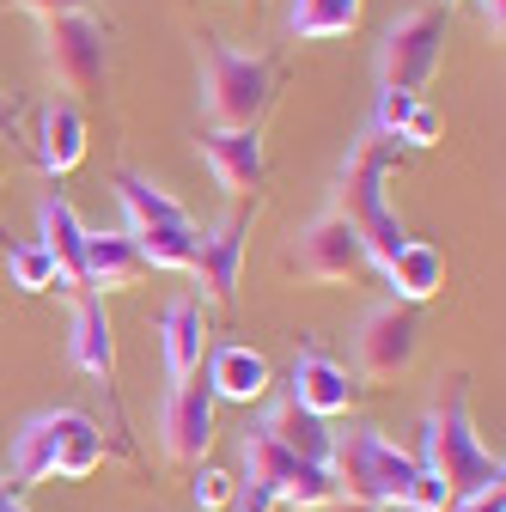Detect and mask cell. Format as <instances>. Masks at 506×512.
I'll use <instances>...</instances> for the list:
<instances>
[{"label":"cell","instance_id":"1","mask_svg":"<svg viewBox=\"0 0 506 512\" xmlns=\"http://www.w3.org/2000/svg\"><path fill=\"white\" fill-rule=\"evenodd\" d=\"M415 464H421L439 488H446L452 500H464V494H476V488H488V482H506V464L476 439V421H470L464 391H452L446 403H433Z\"/></svg>","mask_w":506,"mask_h":512},{"label":"cell","instance_id":"2","mask_svg":"<svg viewBox=\"0 0 506 512\" xmlns=\"http://www.w3.org/2000/svg\"><path fill=\"white\" fill-rule=\"evenodd\" d=\"M421 464L403 452V445H391L378 427H348L336 433V452H330V482L348 506H397L409 500Z\"/></svg>","mask_w":506,"mask_h":512},{"label":"cell","instance_id":"3","mask_svg":"<svg viewBox=\"0 0 506 512\" xmlns=\"http://www.w3.org/2000/svg\"><path fill=\"white\" fill-rule=\"evenodd\" d=\"M196 86H202V128H257V116L275 98L269 61L244 55V49H226V43H202Z\"/></svg>","mask_w":506,"mask_h":512},{"label":"cell","instance_id":"4","mask_svg":"<svg viewBox=\"0 0 506 512\" xmlns=\"http://www.w3.org/2000/svg\"><path fill=\"white\" fill-rule=\"evenodd\" d=\"M43 68L55 80L61 98H74L104 86V68H110V31L104 19L92 13H68V19H43Z\"/></svg>","mask_w":506,"mask_h":512},{"label":"cell","instance_id":"5","mask_svg":"<svg viewBox=\"0 0 506 512\" xmlns=\"http://www.w3.org/2000/svg\"><path fill=\"white\" fill-rule=\"evenodd\" d=\"M439 43H446V13L439 7H415L397 13L378 37V86L385 92H421L439 68Z\"/></svg>","mask_w":506,"mask_h":512},{"label":"cell","instance_id":"6","mask_svg":"<svg viewBox=\"0 0 506 512\" xmlns=\"http://www.w3.org/2000/svg\"><path fill=\"white\" fill-rule=\"evenodd\" d=\"M415 348H421V317H415V305L385 299V305H372L360 324H354V372L366 384H385V378L409 372L415 366Z\"/></svg>","mask_w":506,"mask_h":512},{"label":"cell","instance_id":"7","mask_svg":"<svg viewBox=\"0 0 506 512\" xmlns=\"http://www.w3.org/2000/svg\"><path fill=\"white\" fill-rule=\"evenodd\" d=\"M287 269H299L305 281H348L366 269V244H360V226L342 214V208H324L311 214L293 244H287Z\"/></svg>","mask_w":506,"mask_h":512},{"label":"cell","instance_id":"8","mask_svg":"<svg viewBox=\"0 0 506 512\" xmlns=\"http://www.w3.org/2000/svg\"><path fill=\"white\" fill-rule=\"evenodd\" d=\"M391 171H397V141H385V135L354 141V153L342 159V183H336L330 208H342L354 226H372L378 214H391V202H385Z\"/></svg>","mask_w":506,"mask_h":512},{"label":"cell","instance_id":"9","mask_svg":"<svg viewBox=\"0 0 506 512\" xmlns=\"http://www.w3.org/2000/svg\"><path fill=\"white\" fill-rule=\"evenodd\" d=\"M208 439H214V391H208V378L196 372V378L171 384L165 415H159V445H165L171 464H202Z\"/></svg>","mask_w":506,"mask_h":512},{"label":"cell","instance_id":"10","mask_svg":"<svg viewBox=\"0 0 506 512\" xmlns=\"http://www.w3.org/2000/svg\"><path fill=\"white\" fill-rule=\"evenodd\" d=\"M238 464H244V470L232 476V512H275V506H281V488H287V476H293L299 458H287L263 427H244Z\"/></svg>","mask_w":506,"mask_h":512},{"label":"cell","instance_id":"11","mask_svg":"<svg viewBox=\"0 0 506 512\" xmlns=\"http://www.w3.org/2000/svg\"><path fill=\"white\" fill-rule=\"evenodd\" d=\"M354 391L360 384L324 354V348H299L293 354V372H287V403H299L305 415H318V421H330V415H342L348 403H354Z\"/></svg>","mask_w":506,"mask_h":512},{"label":"cell","instance_id":"12","mask_svg":"<svg viewBox=\"0 0 506 512\" xmlns=\"http://www.w3.org/2000/svg\"><path fill=\"white\" fill-rule=\"evenodd\" d=\"M244 238H250V214H232V220H220L214 232H202L189 275H196V287H202L208 305H232V293H238V263H244Z\"/></svg>","mask_w":506,"mask_h":512},{"label":"cell","instance_id":"13","mask_svg":"<svg viewBox=\"0 0 506 512\" xmlns=\"http://www.w3.org/2000/svg\"><path fill=\"white\" fill-rule=\"evenodd\" d=\"M159 360H165V378L171 384H183V378L202 372V360H208V311H202V299L177 293L159 311Z\"/></svg>","mask_w":506,"mask_h":512},{"label":"cell","instance_id":"14","mask_svg":"<svg viewBox=\"0 0 506 512\" xmlns=\"http://www.w3.org/2000/svg\"><path fill=\"white\" fill-rule=\"evenodd\" d=\"M86 409H43L31 415L19 433H13V488H37L55 476V458H61V439L74 433Z\"/></svg>","mask_w":506,"mask_h":512},{"label":"cell","instance_id":"15","mask_svg":"<svg viewBox=\"0 0 506 512\" xmlns=\"http://www.w3.org/2000/svg\"><path fill=\"white\" fill-rule=\"evenodd\" d=\"M202 159L226 196H250L263 183V135L257 128H202Z\"/></svg>","mask_w":506,"mask_h":512},{"label":"cell","instance_id":"16","mask_svg":"<svg viewBox=\"0 0 506 512\" xmlns=\"http://www.w3.org/2000/svg\"><path fill=\"white\" fill-rule=\"evenodd\" d=\"M147 275L141 263V250L129 232H86V250H80V293L104 299V293H122V287H135Z\"/></svg>","mask_w":506,"mask_h":512},{"label":"cell","instance_id":"17","mask_svg":"<svg viewBox=\"0 0 506 512\" xmlns=\"http://www.w3.org/2000/svg\"><path fill=\"white\" fill-rule=\"evenodd\" d=\"M208 391H214V403H263L269 397V360L250 348V342H220V348H208Z\"/></svg>","mask_w":506,"mask_h":512},{"label":"cell","instance_id":"18","mask_svg":"<svg viewBox=\"0 0 506 512\" xmlns=\"http://www.w3.org/2000/svg\"><path fill=\"white\" fill-rule=\"evenodd\" d=\"M86 159V116L74 98H49L37 110V165L43 177H68Z\"/></svg>","mask_w":506,"mask_h":512},{"label":"cell","instance_id":"19","mask_svg":"<svg viewBox=\"0 0 506 512\" xmlns=\"http://www.w3.org/2000/svg\"><path fill=\"white\" fill-rule=\"evenodd\" d=\"M287 458H299V464H318V470H330V452H336V433H330V421H318V415H305L299 403H275L263 421H257Z\"/></svg>","mask_w":506,"mask_h":512},{"label":"cell","instance_id":"20","mask_svg":"<svg viewBox=\"0 0 506 512\" xmlns=\"http://www.w3.org/2000/svg\"><path fill=\"white\" fill-rule=\"evenodd\" d=\"M68 360H74L86 378H110V372H116V336H110L104 299H92V293L74 305V324H68Z\"/></svg>","mask_w":506,"mask_h":512},{"label":"cell","instance_id":"21","mask_svg":"<svg viewBox=\"0 0 506 512\" xmlns=\"http://www.w3.org/2000/svg\"><path fill=\"white\" fill-rule=\"evenodd\" d=\"M385 287H391V299H397V305H421V299H433L439 287H446V256H439V244L409 238V244L391 256Z\"/></svg>","mask_w":506,"mask_h":512},{"label":"cell","instance_id":"22","mask_svg":"<svg viewBox=\"0 0 506 512\" xmlns=\"http://www.w3.org/2000/svg\"><path fill=\"white\" fill-rule=\"evenodd\" d=\"M86 220L68 208V196H55V189H49V196L37 202V244L55 256V263H61V275H68L74 287H80V250H86Z\"/></svg>","mask_w":506,"mask_h":512},{"label":"cell","instance_id":"23","mask_svg":"<svg viewBox=\"0 0 506 512\" xmlns=\"http://www.w3.org/2000/svg\"><path fill=\"white\" fill-rule=\"evenodd\" d=\"M141 263L147 269H165V275H189V263H196V244H202V226L196 220H177V226H141L129 232Z\"/></svg>","mask_w":506,"mask_h":512},{"label":"cell","instance_id":"24","mask_svg":"<svg viewBox=\"0 0 506 512\" xmlns=\"http://www.w3.org/2000/svg\"><path fill=\"white\" fill-rule=\"evenodd\" d=\"M116 202H122V214H129V232L189 220V208H183V202H171L159 183H147V177H135V171H122V177H116Z\"/></svg>","mask_w":506,"mask_h":512},{"label":"cell","instance_id":"25","mask_svg":"<svg viewBox=\"0 0 506 512\" xmlns=\"http://www.w3.org/2000/svg\"><path fill=\"white\" fill-rule=\"evenodd\" d=\"M366 0H293L287 7V31L305 43H324V37H348L360 25Z\"/></svg>","mask_w":506,"mask_h":512},{"label":"cell","instance_id":"26","mask_svg":"<svg viewBox=\"0 0 506 512\" xmlns=\"http://www.w3.org/2000/svg\"><path fill=\"white\" fill-rule=\"evenodd\" d=\"M7 275H13V287H19V293H80L68 275H61V263H55V256H49L37 238L7 250Z\"/></svg>","mask_w":506,"mask_h":512},{"label":"cell","instance_id":"27","mask_svg":"<svg viewBox=\"0 0 506 512\" xmlns=\"http://www.w3.org/2000/svg\"><path fill=\"white\" fill-rule=\"evenodd\" d=\"M98 464H104V433H98V421H92V415H80V421H74V433L61 439L55 476H68V482H86Z\"/></svg>","mask_w":506,"mask_h":512},{"label":"cell","instance_id":"28","mask_svg":"<svg viewBox=\"0 0 506 512\" xmlns=\"http://www.w3.org/2000/svg\"><path fill=\"white\" fill-rule=\"evenodd\" d=\"M336 500L342 494H336L330 470H318V464H293V476L281 488V506H293V512H330Z\"/></svg>","mask_w":506,"mask_h":512},{"label":"cell","instance_id":"29","mask_svg":"<svg viewBox=\"0 0 506 512\" xmlns=\"http://www.w3.org/2000/svg\"><path fill=\"white\" fill-rule=\"evenodd\" d=\"M189 500H196V512H220V506H232V470L202 464L196 482H189Z\"/></svg>","mask_w":506,"mask_h":512},{"label":"cell","instance_id":"30","mask_svg":"<svg viewBox=\"0 0 506 512\" xmlns=\"http://www.w3.org/2000/svg\"><path fill=\"white\" fill-rule=\"evenodd\" d=\"M415 92H378V128H372V135H385V141H397L403 135V122L415 116Z\"/></svg>","mask_w":506,"mask_h":512},{"label":"cell","instance_id":"31","mask_svg":"<svg viewBox=\"0 0 506 512\" xmlns=\"http://www.w3.org/2000/svg\"><path fill=\"white\" fill-rule=\"evenodd\" d=\"M397 141H409V147H439V110L415 104V116L403 122V135H397Z\"/></svg>","mask_w":506,"mask_h":512},{"label":"cell","instance_id":"32","mask_svg":"<svg viewBox=\"0 0 506 512\" xmlns=\"http://www.w3.org/2000/svg\"><path fill=\"white\" fill-rule=\"evenodd\" d=\"M446 512H506V482H488V488H476V494L452 500Z\"/></svg>","mask_w":506,"mask_h":512},{"label":"cell","instance_id":"33","mask_svg":"<svg viewBox=\"0 0 506 512\" xmlns=\"http://www.w3.org/2000/svg\"><path fill=\"white\" fill-rule=\"evenodd\" d=\"M19 7L37 19H68V13H92V0H19Z\"/></svg>","mask_w":506,"mask_h":512},{"label":"cell","instance_id":"34","mask_svg":"<svg viewBox=\"0 0 506 512\" xmlns=\"http://www.w3.org/2000/svg\"><path fill=\"white\" fill-rule=\"evenodd\" d=\"M13 506H25V500H19V488H13V482H0V512H13Z\"/></svg>","mask_w":506,"mask_h":512},{"label":"cell","instance_id":"35","mask_svg":"<svg viewBox=\"0 0 506 512\" xmlns=\"http://www.w3.org/2000/svg\"><path fill=\"white\" fill-rule=\"evenodd\" d=\"M330 512H378V506H348V500H336Z\"/></svg>","mask_w":506,"mask_h":512},{"label":"cell","instance_id":"36","mask_svg":"<svg viewBox=\"0 0 506 512\" xmlns=\"http://www.w3.org/2000/svg\"><path fill=\"white\" fill-rule=\"evenodd\" d=\"M378 512H421V506H409V500H397V506H378Z\"/></svg>","mask_w":506,"mask_h":512},{"label":"cell","instance_id":"37","mask_svg":"<svg viewBox=\"0 0 506 512\" xmlns=\"http://www.w3.org/2000/svg\"><path fill=\"white\" fill-rule=\"evenodd\" d=\"M13 512H25V506H13Z\"/></svg>","mask_w":506,"mask_h":512},{"label":"cell","instance_id":"38","mask_svg":"<svg viewBox=\"0 0 506 512\" xmlns=\"http://www.w3.org/2000/svg\"><path fill=\"white\" fill-rule=\"evenodd\" d=\"M446 7H452V0H446Z\"/></svg>","mask_w":506,"mask_h":512}]
</instances>
